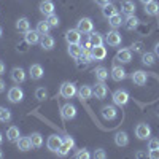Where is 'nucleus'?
<instances>
[{
  "label": "nucleus",
  "instance_id": "nucleus-1",
  "mask_svg": "<svg viewBox=\"0 0 159 159\" xmlns=\"http://www.w3.org/2000/svg\"><path fill=\"white\" fill-rule=\"evenodd\" d=\"M111 99H113V103L118 105V107H126L127 102H129V99H130V96H129V92H127L126 89H116V91L113 92Z\"/></svg>",
  "mask_w": 159,
  "mask_h": 159
},
{
  "label": "nucleus",
  "instance_id": "nucleus-2",
  "mask_svg": "<svg viewBox=\"0 0 159 159\" xmlns=\"http://www.w3.org/2000/svg\"><path fill=\"white\" fill-rule=\"evenodd\" d=\"M76 92H78L76 86H75L73 83H70V81L62 83V84H61V89H59V94H61L64 99H73V97L76 96Z\"/></svg>",
  "mask_w": 159,
  "mask_h": 159
},
{
  "label": "nucleus",
  "instance_id": "nucleus-3",
  "mask_svg": "<svg viewBox=\"0 0 159 159\" xmlns=\"http://www.w3.org/2000/svg\"><path fill=\"white\" fill-rule=\"evenodd\" d=\"M105 42H107L108 46L111 48H118V46H121V42H123V37L119 32H116V29L110 30L107 35H105Z\"/></svg>",
  "mask_w": 159,
  "mask_h": 159
},
{
  "label": "nucleus",
  "instance_id": "nucleus-4",
  "mask_svg": "<svg viewBox=\"0 0 159 159\" xmlns=\"http://www.w3.org/2000/svg\"><path fill=\"white\" fill-rule=\"evenodd\" d=\"M24 99V91L19 86H13L8 89V100L11 103H19Z\"/></svg>",
  "mask_w": 159,
  "mask_h": 159
},
{
  "label": "nucleus",
  "instance_id": "nucleus-5",
  "mask_svg": "<svg viewBox=\"0 0 159 159\" xmlns=\"http://www.w3.org/2000/svg\"><path fill=\"white\" fill-rule=\"evenodd\" d=\"M76 29L81 34H91L94 30V22H92L91 18H81L76 22Z\"/></svg>",
  "mask_w": 159,
  "mask_h": 159
},
{
  "label": "nucleus",
  "instance_id": "nucleus-6",
  "mask_svg": "<svg viewBox=\"0 0 159 159\" xmlns=\"http://www.w3.org/2000/svg\"><path fill=\"white\" fill-rule=\"evenodd\" d=\"M108 94V86L105 84L103 81H99L94 88H92V96H94L97 100H103Z\"/></svg>",
  "mask_w": 159,
  "mask_h": 159
},
{
  "label": "nucleus",
  "instance_id": "nucleus-7",
  "mask_svg": "<svg viewBox=\"0 0 159 159\" xmlns=\"http://www.w3.org/2000/svg\"><path fill=\"white\" fill-rule=\"evenodd\" d=\"M151 135V127L147 124V123H140L137 124L135 127V137L140 139V140H148Z\"/></svg>",
  "mask_w": 159,
  "mask_h": 159
},
{
  "label": "nucleus",
  "instance_id": "nucleus-8",
  "mask_svg": "<svg viewBox=\"0 0 159 159\" xmlns=\"http://www.w3.org/2000/svg\"><path fill=\"white\" fill-rule=\"evenodd\" d=\"M110 76H111L113 81H123V80L127 78V73H126V70L121 67V65L113 64V67L110 70Z\"/></svg>",
  "mask_w": 159,
  "mask_h": 159
},
{
  "label": "nucleus",
  "instance_id": "nucleus-9",
  "mask_svg": "<svg viewBox=\"0 0 159 159\" xmlns=\"http://www.w3.org/2000/svg\"><path fill=\"white\" fill-rule=\"evenodd\" d=\"M65 42L69 45H80L81 43V32L78 29H70L65 32Z\"/></svg>",
  "mask_w": 159,
  "mask_h": 159
},
{
  "label": "nucleus",
  "instance_id": "nucleus-10",
  "mask_svg": "<svg viewBox=\"0 0 159 159\" xmlns=\"http://www.w3.org/2000/svg\"><path fill=\"white\" fill-rule=\"evenodd\" d=\"M10 76L13 80V83L21 84V83L25 81V70L22 67H13L11 72H10Z\"/></svg>",
  "mask_w": 159,
  "mask_h": 159
},
{
  "label": "nucleus",
  "instance_id": "nucleus-11",
  "mask_svg": "<svg viewBox=\"0 0 159 159\" xmlns=\"http://www.w3.org/2000/svg\"><path fill=\"white\" fill-rule=\"evenodd\" d=\"M115 61L116 62H121V64H129L132 61V51H130V48L119 49L116 52V56H115Z\"/></svg>",
  "mask_w": 159,
  "mask_h": 159
},
{
  "label": "nucleus",
  "instance_id": "nucleus-12",
  "mask_svg": "<svg viewBox=\"0 0 159 159\" xmlns=\"http://www.w3.org/2000/svg\"><path fill=\"white\" fill-rule=\"evenodd\" d=\"M61 115H62V118L65 119V121H70V119H73V118L76 116V108H75V105H72L70 102L65 103V105H62Z\"/></svg>",
  "mask_w": 159,
  "mask_h": 159
},
{
  "label": "nucleus",
  "instance_id": "nucleus-13",
  "mask_svg": "<svg viewBox=\"0 0 159 159\" xmlns=\"http://www.w3.org/2000/svg\"><path fill=\"white\" fill-rule=\"evenodd\" d=\"M130 78H132V81H134L135 86H145L147 81H148V75H147V72H143V70L134 72L130 75Z\"/></svg>",
  "mask_w": 159,
  "mask_h": 159
},
{
  "label": "nucleus",
  "instance_id": "nucleus-14",
  "mask_svg": "<svg viewBox=\"0 0 159 159\" xmlns=\"http://www.w3.org/2000/svg\"><path fill=\"white\" fill-rule=\"evenodd\" d=\"M38 10H40V13L42 15H45L46 18L48 16H51V15H54V3L51 2V0H42L40 2V7H38Z\"/></svg>",
  "mask_w": 159,
  "mask_h": 159
},
{
  "label": "nucleus",
  "instance_id": "nucleus-15",
  "mask_svg": "<svg viewBox=\"0 0 159 159\" xmlns=\"http://www.w3.org/2000/svg\"><path fill=\"white\" fill-rule=\"evenodd\" d=\"M100 115H102V118L105 119V121H111V119H115L118 116V111L115 108V105H105V107H102V110H100Z\"/></svg>",
  "mask_w": 159,
  "mask_h": 159
},
{
  "label": "nucleus",
  "instance_id": "nucleus-16",
  "mask_svg": "<svg viewBox=\"0 0 159 159\" xmlns=\"http://www.w3.org/2000/svg\"><path fill=\"white\" fill-rule=\"evenodd\" d=\"M62 145V137H59V135H49L48 137V140H46V147H48V150L49 151H52V153H56L57 150H59V147Z\"/></svg>",
  "mask_w": 159,
  "mask_h": 159
},
{
  "label": "nucleus",
  "instance_id": "nucleus-17",
  "mask_svg": "<svg viewBox=\"0 0 159 159\" xmlns=\"http://www.w3.org/2000/svg\"><path fill=\"white\" fill-rule=\"evenodd\" d=\"M123 25H124V29H126V30L132 32V30H135L139 25H140V19H139L135 15H129V16L124 19Z\"/></svg>",
  "mask_w": 159,
  "mask_h": 159
},
{
  "label": "nucleus",
  "instance_id": "nucleus-18",
  "mask_svg": "<svg viewBox=\"0 0 159 159\" xmlns=\"http://www.w3.org/2000/svg\"><path fill=\"white\" fill-rule=\"evenodd\" d=\"M40 46H42V49H45V51H51L52 48L56 46L54 37H51L49 34L48 35H42V38H40Z\"/></svg>",
  "mask_w": 159,
  "mask_h": 159
},
{
  "label": "nucleus",
  "instance_id": "nucleus-19",
  "mask_svg": "<svg viewBox=\"0 0 159 159\" xmlns=\"http://www.w3.org/2000/svg\"><path fill=\"white\" fill-rule=\"evenodd\" d=\"M145 15L147 16H159V3L156 2V0H151V2L145 3Z\"/></svg>",
  "mask_w": 159,
  "mask_h": 159
},
{
  "label": "nucleus",
  "instance_id": "nucleus-20",
  "mask_svg": "<svg viewBox=\"0 0 159 159\" xmlns=\"http://www.w3.org/2000/svg\"><path fill=\"white\" fill-rule=\"evenodd\" d=\"M29 75H30L32 80H42L43 75H45V70L40 64H32L29 67Z\"/></svg>",
  "mask_w": 159,
  "mask_h": 159
},
{
  "label": "nucleus",
  "instance_id": "nucleus-21",
  "mask_svg": "<svg viewBox=\"0 0 159 159\" xmlns=\"http://www.w3.org/2000/svg\"><path fill=\"white\" fill-rule=\"evenodd\" d=\"M135 10H137V7H135V3L132 2V0H123L121 2V13L123 15H126V16L135 15Z\"/></svg>",
  "mask_w": 159,
  "mask_h": 159
},
{
  "label": "nucleus",
  "instance_id": "nucleus-22",
  "mask_svg": "<svg viewBox=\"0 0 159 159\" xmlns=\"http://www.w3.org/2000/svg\"><path fill=\"white\" fill-rule=\"evenodd\" d=\"M19 137H21L19 127H16V126H10V127L7 129V140H8L10 143H16V142L19 140Z\"/></svg>",
  "mask_w": 159,
  "mask_h": 159
},
{
  "label": "nucleus",
  "instance_id": "nucleus-23",
  "mask_svg": "<svg viewBox=\"0 0 159 159\" xmlns=\"http://www.w3.org/2000/svg\"><path fill=\"white\" fill-rule=\"evenodd\" d=\"M76 96H78V99L81 100V102H83V100H89V99L92 97V89H91V86H88V84L80 86Z\"/></svg>",
  "mask_w": 159,
  "mask_h": 159
},
{
  "label": "nucleus",
  "instance_id": "nucleus-24",
  "mask_svg": "<svg viewBox=\"0 0 159 159\" xmlns=\"http://www.w3.org/2000/svg\"><path fill=\"white\" fill-rule=\"evenodd\" d=\"M40 38H42V35H40L37 30H27L24 34V40L27 45H37L40 43Z\"/></svg>",
  "mask_w": 159,
  "mask_h": 159
},
{
  "label": "nucleus",
  "instance_id": "nucleus-25",
  "mask_svg": "<svg viewBox=\"0 0 159 159\" xmlns=\"http://www.w3.org/2000/svg\"><path fill=\"white\" fill-rule=\"evenodd\" d=\"M92 61H94V57H92V49H88V48H83V51H81V56H80V59H78V67L80 65H88V64H91Z\"/></svg>",
  "mask_w": 159,
  "mask_h": 159
},
{
  "label": "nucleus",
  "instance_id": "nucleus-26",
  "mask_svg": "<svg viewBox=\"0 0 159 159\" xmlns=\"http://www.w3.org/2000/svg\"><path fill=\"white\" fill-rule=\"evenodd\" d=\"M92 57L94 61H103L107 57V48L103 45H99V46H94L92 48Z\"/></svg>",
  "mask_w": 159,
  "mask_h": 159
},
{
  "label": "nucleus",
  "instance_id": "nucleus-27",
  "mask_svg": "<svg viewBox=\"0 0 159 159\" xmlns=\"http://www.w3.org/2000/svg\"><path fill=\"white\" fill-rule=\"evenodd\" d=\"M115 143H116V147H127V145H129V137H127V134H126L124 130L116 132Z\"/></svg>",
  "mask_w": 159,
  "mask_h": 159
},
{
  "label": "nucleus",
  "instance_id": "nucleus-28",
  "mask_svg": "<svg viewBox=\"0 0 159 159\" xmlns=\"http://www.w3.org/2000/svg\"><path fill=\"white\" fill-rule=\"evenodd\" d=\"M16 30H18L19 34H25L27 30H30V22H29V19H27V18H19V19L16 21Z\"/></svg>",
  "mask_w": 159,
  "mask_h": 159
},
{
  "label": "nucleus",
  "instance_id": "nucleus-29",
  "mask_svg": "<svg viewBox=\"0 0 159 159\" xmlns=\"http://www.w3.org/2000/svg\"><path fill=\"white\" fill-rule=\"evenodd\" d=\"M16 145H18V150L19 151H29V150H32L30 137H19V140L16 142Z\"/></svg>",
  "mask_w": 159,
  "mask_h": 159
},
{
  "label": "nucleus",
  "instance_id": "nucleus-30",
  "mask_svg": "<svg viewBox=\"0 0 159 159\" xmlns=\"http://www.w3.org/2000/svg\"><path fill=\"white\" fill-rule=\"evenodd\" d=\"M142 64L147 65V67H153L156 64V54L154 52H142Z\"/></svg>",
  "mask_w": 159,
  "mask_h": 159
},
{
  "label": "nucleus",
  "instance_id": "nucleus-31",
  "mask_svg": "<svg viewBox=\"0 0 159 159\" xmlns=\"http://www.w3.org/2000/svg\"><path fill=\"white\" fill-rule=\"evenodd\" d=\"M29 137H30V142H32V148L40 150L43 147V135L40 134V132H34V134H30Z\"/></svg>",
  "mask_w": 159,
  "mask_h": 159
},
{
  "label": "nucleus",
  "instance_id": "nucleus-32",
  "mask_svg": "<svg viewBox=\"0 0 159 159\" xmlns=\"http://www.w3.org/2000/svg\"><path fill=\"white\" fill-rule=\"evenodd\" d=\"M94 76L97 81H105V80L108 78V70L103 67V65H99V67L94 69Z\"/></svg>",
  "mask_w": 159,
  "mask_h": 159
},
{
  "label": "nucleus",
  "instance_id": "nucleus-33",
  "mask_svg": "<svg viewBox=\"0 0 159 159\" xmlns=\"http://www.w3.org/2000/svg\"><path fill=\"white\" fill-rule=\"evenodd\" d=\"M123 22H124V19H123V16L119 15V13H116V15H113V16H110V18H108V24H110V27H111V29H118V27H121Z\"/></svg>",
  "mask_w": 159,
  "mask_h": 159
},
{
  "label": "nucleus",
  "instance_id": "nucleus-34",
  "mask_svg": "<svg viewBox=\"0 0 159 159\" xmlns=\"http://www.w3.org/2000/svg\"><path fill=\"white\" fill-rule=\"evenodd\" d=\"M116 13H118V8H116V5L115 3H107V5H105V7H102V15L105 16V18H110V16H113V15H116Z\"/></svg>",
  "mask_w": 159,
  "mask_h": 159
},
{
  "label": "nucleus",
  "instance_id": "nucleus-35",
  "mask_svg": "<svg viewBox=\"0 0 159 159\" xmlns=\"http://www.w3.org/2000/svg\"><path fill=\"white\" fill-rule=\"evenodd\" d=\"M69 54H70V57H73L75 61H78L80 59V56H81V51H83V48H81V45H69Z\"/></svg>",
  "mask_w": 159,
  "mask_h": 159
},
{
  "label": "nucleus",
  "instance_id": "nucleus-36",
  "mask_svg": "<svg viewBox=\"0 0 159 159\" xmlns=\"http://www.w3.org/2000/svg\"><path fill=\"white\" fill-rule=\"evenodd\" d=\"M89 40H91V43H92V48H94V46H99V45H103V37L99 34V32H94V30H92L91 34H89V37H88Z\"/></svg>",
  "mask_w": 159,
  "mask_h": 159
},
{
  "label": "nucleus",
  "instance_id": "nucleus-37",
  "mask_svg": "<svg viewBox=\"0 0 159 159\" xmlns=\"http://www.w3.org/2000/svg\"><path fill=\"white\" fill-rule=\"evenodd\" d=\"M40 35H48L49 34V30H51V25H49V22L48 21H40V22H37V29H35Z\"/></svg>",
  "mask_w": 159,
  "mask_h": 159
},
{
  "label": "nucleus",
  "instance_id": "nucleus-38",
  "mask_svg": "<svg viewBox=\"0 0 159 159\" xmlns=\"http://www.w3.org/2000/svg\"><path fill=\"white\" fill-rule=\"evenodd\" d=\"M35 99L37 100H45V99H48V89L45 88V86H38L37 89H35Z\"/></svg>",
  "mask_w": 159,
  "mask_h": 159
},
{
  "label": "nucleus",
  "instance_id": "nucleus-39",
  "mask_svg": "<svg viewBox=\"0 0 159 159\" xmlns=\"http://www.w3.org/2000/svg\"><path fill=\"white\" fill-rule=\"evenodd\" d=\"M11 121V111L5 107H0V123H10Z\"/></svg>",
  "mask_w": 159,
  "mask_h": 159
},
{
  "label": "nucleus",
  "instance_id": "nucleus-40",
  "mask_svg": "<svg viewBox=\"0 0 159 159\" xmlns=\"http://www.w3.org/2000/svg\"><path fill=\"white\" fill-rule=\"evenodd\" d=\"M75 157H76V159H89V157H91V153H89L86 148H81V150H78V151L75 153Z\"/></svg>",
  "mask_w": 159,
  "mask_h": 159
},
{
  "label": "nucleus",
  "instance_id": "nucleus-41",
  "mask_svg": "<svg viewBox=\"0 0 159 159\" xmlns=\"http://www.w3.org/2000/svg\"><path fill=\"white\" fill-rule=\"evenodd\" d=\"M129 48H130V51H132V52H143V48H145V46H143V43H142V42H134Z\"/></svg>",
  "mask_w": 159,
  "mask_h": 159
},
{
  "label": "nucleus",
  "instance_id": "nucleus-42",
  "mask_svg": "<svg viewBox=\"0 0 159 159\" xmlns=\"http://www.w3.org/2000/svg\"><path fill=\"white\" fill-rule=\"evenodd\" d=\"M62 143L65 145V147H69L70 150L75 147V140H73V137H70V135H64V137H62Z\"/></svg>",
  "mask_w": 159,
  "mask_h": 159
},
{
  "label": "nucleus",
  "instance_id": "nucleus-43",
  "mask_svg": "<svg viewBox=\"0 0 159 159\" xmlns=\"http://www.w3.org/2000/svg\"><path fill=\"white\" fill-rule=\"evenodd\" d=\"M46 21L49 22L51 27H59V24H61V21H59V18H57L56 15H51V16H48V19H46Z\"/></svg>",
  "mask_w": 159,
  "mask_h": 159
},
{
  "label": "nucleus",
  "instance_id": "nucleus-44",
  "mask_svg": "<svg viewBox=\"0 0 159 159\" xmlns=\"http://www.w3.org/2000/svg\"><path fill=\"white\" fill-rule=\"evenodd\" d=\"M92 157H96V159H105V157H107V153H105L103 148H97L94 151V154H92Z\"/></svg>",
  "mask_w": 159,
  "mask_h": 159
},
{
  "label": "nucleus",
  "instance_id": "nucleus-45",
  "mask_svg": "<svg viewBox=\"0 0 159 159\" xmlns=\"http://www.w3.org/2000/svg\"><path fill=\"white\" fill-rule=\"evenodd\" d=\"M56 153H57V156H62V157H64V156H67V154L70 153V148H69V147H65V145L62 143L61 147H59V150H57Z\"/></svg>",
  "mask_w": 159,
  "mask_h": 159
},
{
  "label": "nucleus",
  "instance_id": "nucleus-46",
  "mask_svg": "<svg viewBox=\"0 0 159 159\" xmlns=\"http://www.w3.org/2000/svg\"><path fill=\"white\" fill-rule=\"evenodd\" d=\"M159 148V139H148V150Z\"/></svg>",
  "mask_w": 159,
  "mask_h": 159
},
{
  "label": "nucleus",
  "instance_id": "nucleus-47",
  "mask_svg": "<svg viewBox=\"0 0 159 159\" xmlns=\"http://www.w3.org/2000/svg\"><path fill=\"white\" fill-rule=\"evenodd\" d=\"M148 156H150L151 159H159V148H156V150H148Z\"/></svg>",
  "mask_w": 159,
  "mask_h": 159
},
{
  "label": "nucleus",
  "instance_id": "nucleus-48",
  "mask_svg": "<svg viewBox=\"0 0 159 159\" xmlns=\"http://www.w3.org/2000/svg\"><path fill=\"white\" fill-rule=\"evenodd\" d=\"M5 89H7V83L3 81L2 78H0V94H2V92H5Z\"/></svg>",
  "mask_w": 159,
  "mask_h": 159
},
{
  "label": "nucleus",
  "instance_id": "nucleus-49",
  "mask_svg": "<svg viewBox=\"0 0 159 159\" xmlns=\"http://www.w3.org/2000/svg\"><path fill=\"white\" fill-rule=\"evenodd\" d=\"M5 70H7V67H5V62H3V61H0V76H2V75L5 73Z\"/></svg>",
  "mask_w": 159,
  "mask_h": 159
},
{
  "label": "nucleus",
  "instance_id": "nucleus-50",
  "mask_svg": "<svg viewBox=\"0 0 159 159\" xmlns=\"http://www.w3.org/2000/svg\"><path fill=\"white\" fill-rule=\"evenodd\" d=\"M94 2H96L97 5H100V7H105L107 3H110V0H94Z\"/></svg>",
  "mask_w": 159,
  "mask_h": 159
},
{
  "label": "nucleus",
  "instance_id": "nucleus-51",
  "mask_svg": "<svg viewBox=\"0 0 159 159\" xmlns=\"http://www.w3.org/2000/svg\"><path fill=\"white\" fill-rule=\"evenodd\" d=\"M154 54H156V57H159V42H157L156 46H154Z\"/></svg>",
  "mask_w": 159,
  "mask_h": 159
},
{
  "label": "nucleus",
  "instance_id": "nucleus-52",
  "mask_svg": "<svg viewBox=\"0 0 159 159\" xmlns=\"http://www.w3.org/2000/svg\"><path fill=\"white\" fill-rule=\"evenodd\" d=\"M135 156H137V157H142V156H147V154H145V153H140V151H139V153H135Z\"/></svg>",
  "mask_w": 159,
  "mask_h": 159
},
{
  "label": "nucleus",
  "instance_id": "nucleus-53",
  "mask_svg": "<svg viewBox=\"0 0 159 159\" xmlns=\"http://www.w3.org/2000/svg\"><path fill=\"white\" fill-rule=\"evenodd\" d=\"M139 2H140V3H143V5H145V3H148V2H151V0H139Z\"/></svg>",
  "mask_w": 159,
  "mask_h": 159
},
{
  "label": "nucleus",
  "instance_id": "nucleus-54",
  "mask_svg": "<svg viewBox=\"0 0 159 159\" xmlns=\"http://www.w3.org/2000/svg\"><path fill=\"white\" fill-rule=\"evenodd\" d=\"M3 143V135H2V132H0V145Z\"/></svg>",
  "mask_w": 159,
  "mask_h": 159
},
{
  "label": "nucleus",
  "instance_id": "nucleus-55",
  "mask_svg": "<svg viewBox=\"0 0 159 159\" xmlns=\"http://www.w3.org/2000/svg\"><path fill=\"white\" fill-rule=\"evenodd\" d=\"M2 35H3V29H2V25H0V38H2Z\"/></svg>",
  "mask_w": 159,
  "mask_h": 159
},
{
  "label": "nucleus",
  "instance_id": "nucleus-56",
  "mask_svg": "<svg viewBox=\"0 0 159 159\" xmlns=\"http://www.w3.org/2000/svg\"><path fill=\"white\" fill-rule=\"evenodd\" d=\"M2 157H3V151H2V150H0V159H2Z\"/></svg>",
  "mask_w": 159,
  "mask_h": 159
},
{
  "label": "nucleus",
  "instance_id": "nucleus-57",
  "mask_svg": "<svg viewBox=\"0 0 159 159\" xmlns=\"http://www.w3.org/2000/svg\"><path fill=\"white\" fill-rule=\"evenodd\" d=\"M157 116H159V108H157Z\"/></svg>",
  "mask_w": 159,
  "mask_h": 159
}]
</instances>
